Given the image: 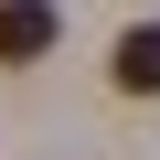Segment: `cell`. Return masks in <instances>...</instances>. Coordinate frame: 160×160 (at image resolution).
I'll return each mask as SVG.
<instances>
[{
    "label": "cell",
    "instance_id": "cell-2",
    "mask_svg": "<svg viewBox=\"0 0 160 160\" xmlns=\"http://www.w3.org/2000/svg\"><path fill=\"white\" fill-rule=\"evenodd\" d=\"M107 75L128 96H160V22H139V32H118V53H107Z\"/></svg>",
    "mask_w": 160,
    "mask_h": 160
},
{
    "label": "cell",
    "instance_id": "cell-1",
    "mask_svg": "<svg viewBox=\"0 0 160 160\" xmlns=\"http://www.w3.org/2000/svg\"><path fill=\"white\" fill-rule=\"evenodd\" d=\"M64 43V11L53 0H0V64H43Z\"/></svg>",
    "mask_w": 160,
    "mask_h": 160
}]
</instances>
